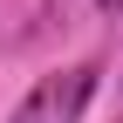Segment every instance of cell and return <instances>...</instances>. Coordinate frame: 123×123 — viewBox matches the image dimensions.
I'll return each mask as SVG.
<instances>
[{
    "instance_id": "obj_1",
    "label": "cell",
    "mask_w": 123,
    "mask_h": 123,
    "mask_svg": "<svg viewBox=\"0 0 123 123\" xmlns=\"http://www.w3.org/2000/svg\"><path fill=\"white\" fill-rule=\"evenodd\" d=\"M89 96H96V68H62V75H41L34 89H27V103L14 110L7 123H75L89 110Z\"/></svg>"
},
{
    "instance_id": "obj_2",
    "label": "cell",
    "mask_w": 123,
    "mask_h": 123,
    "mask_svg": "<svg viewBox=\"0 0 123 123\" xmlns=\"http://www.w3.org/2000/svg\"><path fill=\"white\" fill-rule=\"evenodd\" d=\"M96 7H103V14H116V7H123V0H96Z\"/></svg>"
}]
</instances>
